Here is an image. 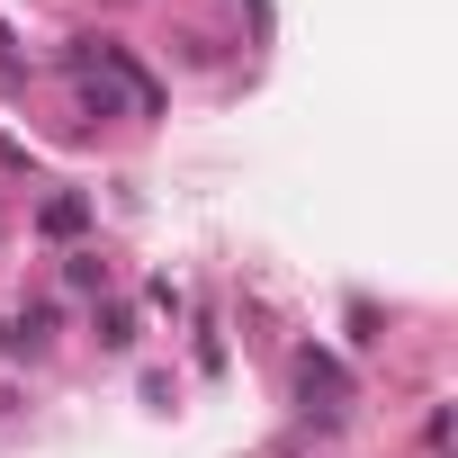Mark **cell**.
Instances as JSON below:
<instances>
[{
	"label": "cell",
	"instance_id": "1",
	"mask_svg": "<svg viewBox=\"0 0 458 458\" xmlns=\"http://www.w3.org/2000/svg\"><path fill=\"white\" fill-rule=\"evenodd\" d=\"M297 395H306V413H324V431L351 413V377H342V360L333 351H306L297 360Z\"/></svg>",
	"mask_w": 458,
	"mask_h": 458
},
{
	"label": "cell",
	"instance_id": "4",
	"mask_svg": "<svg viewBox=\"0 0 458 458\" xmlns=\"http://www.w3.org/2000/svg\"><path fill=\"white\" fill-rule=\"evenodd\" d=\"M64 288H81V297L108 288V261H99V252H64Z\"/></svg>",
	"mask_w": 458,
	"mask_h": 458
},
{
	"label": "cell",
	"instance_id": "3",
	"mask_svg": "<svg viewBox=\"0 0 458 458\" xmlns=\"http://www.w3.org/2000/svg\"><path fill=\"white\" fill-rule=\"evenodd\" d=\"M37 225H46V234H81V225H90V198H81V189H64V198H46V216H37Z\"/></svg>",
	"mask_w": 458,
	"mask_h": 458
},
{
	"label": "cell",
	"instance_id": "6",
	"mask_svg": "<svg viewBox=\"0 0 458 458\" xmlns=\"http://www.w3.org/2000/svg\"><path fill=\"white\" fill-rule=\"evenodd\" d=\"M0 422H10V395H0Z\"/></svg>",
	"mask_w": 458,
	"mask_h": 458
},
{
	"label": "cell",
	"instance_id": "5",
	"mask_svg": "<svg viewBox=\"0 0 458 458\" xmlns=\"http://www.w3.org/2000/svg\"><path fill=\"white\" fill-rule=\"evenodd\" d=\"M99 342L126 351V342H135V315H126V306H99Z\"/></svg>",
	"mask_w": 458,
	"mask_h": 458
},
{
	"label": "cell",
	"instance_id": "2",
	"mask_svg": "<svg viewBox=\"0 0 458 458\" xmlns=\"http://www.w3.org/2000/svg\"><path fill=\"white\" fill-rule=\"evenodd\" d=\"M46 324H55L46 306H19V315H0V360H37V351H46Z\"/></svg>",
	"mask_w": 458,
	"mask_h": 458
}]
</instances>
